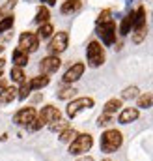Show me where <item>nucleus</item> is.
I'll list each match as a JSON object with an SVG mask.
<instances>
[{
	"instance_id": "nucleus-1",
	"label": "nucleus",
	"mask_w": 153,
	"mask_h": 161,
	"mask_svg": "<svg viewBox=\"0 0 153 161\" xmlns=\"http://www.w3.org/2000/svg\"><path fill=\"white\" fill-rule=\"evenodd\" d=\"M121 142H123V135L118 129H108L101 137V150L105 154H112L121 146Z\"/></svg>"
},
{
	"instance_id": "nucleus-2",
	"label": "nucleus",
	"mask_w": 153,
	"mask_h": 161,
	"mask_svg": "<svg viewBox=\"0 0 153 161\" xmlns=\"http://www.w3.org/2000/svg\"><path fill=\"white\" fill-rule=\"evenodd\" d=\"M92 144H93L92 135H88V133L76 135L75 139L69 142V154L71 156H82V154H86L92 148Z\"/></svg>"
},
{
	"instance_id": "nucleus-3",
	"label": "nucleus",
	"mask_w": 153,
	"mask_h": 161,
	"mask_svg": "<svg viewBox=\"0 0 153 161\" xmlns=\"http://www.w3.org/2000/svg\"><path fill=\"white\" fill-rule=\"evenodd\" d=\"M86 58H88V64L92 68H99L103 66L105 62V51L101 47L99 41H90L88 47H86Z\"/></svg>"
},
{
	"instance_id": "nucleus-4",
	"label": "nucleus",
	"mask_w": 153,
	"mask_h": 161,
	"mask_svg": "<svg viewBox=\"0 0 153 161\" xmlns=\"http://www.w3.org/2000/svg\"><path fill=\"white\" fill-rule=\"evenodd\" d=\"M67 43H69V36H67V32H56L54 36H52V40L49 41V54H60V53H64L66 49H67Z\"/></svg>"
},
{
	"instance_id": "nucleus-5",
	"label": "nucleus",
	"mask_w": 153,
	"mask_h": 161,
	"mask_svg": "<svg viewBox=\"0 0 153 161\" xmlns=\"http://www.w3.org/2000/svg\"><path fill=\"white\" fill-rule=\"evenodd\" d=\"M19 49L26 51L28 54L36 53L39 49V36L34 34V32H23L21 38H19Z\"/></svg>"
},
{
	"instance_id": "nucleus-6",
	"label": "nucleus",
	"mask_w": 153,
	"mask_h": 161,
	"mask_svg": "<svg viewBox=\"0 0 153 161\" xmlns=\"http://www.w3.org/2000/svg\"><path fill=\"white\" fill-rule=\"evenodd\" d=\"M92 107H93V99H92V97H78V99H73V101L67 105L66 113H67L69 118H75L80 111H84V109H92Z\"/></svg>"
},
{
	"instance_id": "nucleus-7",
	"label": "nucleus",
	"mask_w": 153,
	"mask_h": 161,
	"mask_svg": "<svg viewBox=\"0 0 153 161\" xmlns=\"http://www.w3.org/2000/svg\"><path fill=\"white\" fill-rule=\"evenodd\" d=\"M97 34H99V38L103 40L105 45H112V43L116 41V25H114V21L97 25Z\"/></svg>"
},
{
	"instance_id": "nucleus-8",
	"label": "nucleus",
	"mask_w": 153,
	"mask_h": 161,
	"mask_svg": "<svg viewBox=\"0 0 153 161\" xmlns=\"http://www.w3.org/2000/svg\"><path fill=\"white\" fill-rule=\"evenodd\" d=\"M38 116V113H36V109L34 107H24V109H21V111H17L15 113V116H13V122L17 124V125H24V127H28L34 118Z\"/></svg>"
},
{
	"instance_id": "nucleus-9",
	"label": "nucleus",
	"mask_w": 153,
	"mask_h": 161,
	"mask_svg": "<svg viewBox=\"0 0 153 161\" xmlns=\"http://www.w3.org/2000/svg\"><path fill=\"white\" fill-rule=\"evenodd\" d=\"M62 66V60L56 56V54H49L45 56L41 62H39V69L43 75H52L54 71H58V68Z\"/></svg>"
},
{
	"instance_id": "nucleus-10",
	"label": "nucleus",
	"mask_w": 153,
	"mask_h": 161,
	"mask_svg": "<svg viewBox=\"0 0 153 161\" xmlns=\"http://www.w3.org/2000/svg\"><path fill=\"white\" fill-rule=\"evenodd\" d=\"M82 73H84V64H80V62H76V64H73L66 73H64V82L66 84H71V82H75V80H78L80 77H82Z\"/></svg>"
},
{
	"instance_id": "nucleus-11",
	"label": "nucleus",
	"mask_w": 153,
	"mask_h": 161,
	"mask_svg": "<svg viewBox=\"0 0 153 161\" xmlns=\"http://www.w3.org/2000/svg\"><path fill=\"white\" fill-rule=\"evenodd\" d=\"M38 116H39L43 122H45V124H50V122L58 120L62 114H60V111H58L56 107H52V105H47V107H43V109H41V113H39Z\"/></svg>"
},
{
	"instance_id": "nucleus-12",
	"label": "nucleus",
	"mask_w": 153,
	"mask_h": 161,
	"mask_svg": "<svg viewBox=\"0 0 153 161\" xmlns=\"http://www.w3.org/2000/svg\"><path fill=\"white\" fill-rule=\"evenodd\" d=\"M15 97H17V88H13V86H6L4 90H0V107L11 103Z\"/></svg>"
},
{
	"instance_id": "nucleus-13",
	"label": "nucleus",
	"mask_w": 153,
	"mask_h": 161,
	"mask_svg": "<svg viewBox=\"0 0 153 161\" xmlns=\"http://www.w3.org/2000/svg\"><path fill=\"white\" fill-rule=\"evenodd\" d=\"M138 118V109H133V107H127L119 113V124H131Z\"/></svg>"
},
{
	"instance_id": "nucleus-14",
	"label": "nucleus",
	"mask_w": 153,
	"mask_h": 161,
	"mask_svg": "<svg viewBox=\"0 0 153 161\" xmlns=\"http://www.w3.org/2000/svg\"><path fill=\"white\" fill-rule=\"evenodd\" d=\"M11 60H13V64H15V66L24 68V66L28 64V53H26V51H23V49H15V51H13V54H11Z\"/></svg>"
},
{
	"instance_id": "nucleus-15",
	"label": "nucleus",
	"mask_w": 153,
	"mask_h": 161,
	"mask_svg": "<svg viewBox=\"0 0 153 161\" xmlns=\"http://www.w3.org/2000/svg\"><path fill=\"white\" fill-rule=\"evenodd\" d=\"M133 23H135V11L129 13L127 17H123L121 25H119V34H121V36H127V34L133 30Z\"/></svg>"
},
{
	"instance_id": "nucleus-16",
	"label": "nucleus",
	"mask_w": 153,
	"mask_h": 161,
	"mask_svg": "<svg viewBox=\"0 0 153 161\" xmlns=\"http://www.w3.org/2000/svg\"><path fill=\"white\" fill-rule=\"evenodd\" d=\"M80 6H82L80 0H66L60 9H62V13H75L80 9Z\"/></svg>"
},
{
	"instance_id": "nucleus-17",
	"label": "nucleus",
	"mask_w": 153,
	"mask_h": 161,
	"mask_svg": "<svg viewBox=\"0 0 153 161\" xmlns=\"http://www.w3.org/2000/svg\"><path fill=\"white\" fill-rule=\"evenodd\" d=\"M146 26V9L144 8H138L135 11V23H133V30L135 28H142Z\"/></svg>"
},
{
	"instance_id": "nucleus-18",
	"label": "nucleus",
	"mask_w": 153,
	"mask_h": 161,
	"mask_svg": "<svg viewBox=\"0 0 153 161\" xmlns=\"http://www.w3.org/2000/svg\"><path fill=\"white\" fill-rule=\"evenodd\" d=\"M30 92H32V86H30V80H23L21 82V88L17 90V97L19 99H26L28 96H30Z\"/></svg>"
},
{
	"instance_id": "nucleus-19",
	"label": "nucleus",
	"mask_w": 153,
	"mask_h": 161,
	"mask_svg": "<svg viewBox=\"0 0 153 161\" xmlns=\"http://www.w3.org/2000/svg\"><path fill=\"white\" fill-rule=\"evenodd\" d=\"M119 107H121V99H108L107 105H105V109H103V113H107V114H114V113L119 111Z\"/></svg>"
},
{
	"instance_id": "nucleus-20",
	"label": "nucleus",
	"mask_w": 153,
	"mask_h": 161,
	"mask_svg": "<svg viewBox=\"0 0 153 161\" xmlns=\"http://www.w3.org/2000/svg\"><path fill=\"white\" fill-rule=\"evenodd\" d=\"M49 84V77L47 75H39V77H34V79L30 80V86H32V90H39V88H45Z\"/></svg>"
},
{
	"instance_id": "nucleus-21",
	"label": "nucleus",
	"mask_w": 153,
	"mask_h": 161,
	"mask_svg": "<svg viewBox=\"0 0 153 161\" xmlns=\"http://www.w3.org/2000/svg\"><path fill=\"white\" fill-rule=\"evenodd\" d=\"M52 32H54L52 25H50V23H43V25L39 26V30H38V36L41 38V40H47V38L52 36Z\"/></svg>"
},
{
	"instance_id": "nucleus-22",
	"label": "nucleus",
	"mask_w": 153,
	"mask_h": 161,
	"mask_svg": "<svg viewBox=\"0 0 153 161\" xmlns=\"http://www.w3.org/2000/svg\"><path fill=\"white\" fill-rule=\"evenodd\" d=\"M49 17H50L49 9H47L45 6H41V8L38 9V13H36V23H39V25H43V23H49Z\"/></svg>"
},
{
	"instance_id": "nucleus-23",
	"label": "nucleus",
	"mask_w": 153,
	"mask_h": 161,
	"mask_svg": "<svg viewBox=\"0 0 153 161\" xmlns=\"http://www.w3.org/2000/svg\"><path fill=\"white\" fill-rule=\"evenodd\" d=\"M76 135H78V133H76L75 129L67 127V129H64V131L60 133V141H62V142H71V141L75 139Z\"/></svg>"
},
{
	"instance_id": "nucleus-24",
	"label": "nucleus",
	"mask_w": 153,
	"mask_h": 161,
	"mask_svg": "<svg viewBox=\"0 0 153 161\" xmlns=\"http://www.w3.org/2000/svg\"><path fill=\"white\" fill-rule=\"evenodd\" d=\"M153 103V96L151 94H142V96H138V107H142V109H150Z\"/></svg>"
},
{
	"instance_id": "nucleus-25",
	"label": "nucleus",
	"mask_w": 153,
	"mask_h": 161,
	"mask_svg": "<svg viewBox=\"0 0 153 161\" xmlns=\"http://www.w3.org/2000/svg\"><path fill=\"white\" fill-rule=\"evenodd\" d=\"M11 80H15V82H23V80L26 79V75H24V71H23V68H19V66H15L13 69H11Z\"/></svg>"
},
{
	"instance_id": "nucleus-26",
	"label": "nucleus",
	"mask_w": 153,
	"mask_h": 161,
	"mask_svg": "<svg viewBox=\"0 0 153 161\" xmlns=\"http://www.w3.org/2000/svg\"><path fill=\"white\" fill-rule=\"evenodd\" d=\"M49 127H50V131H60V133H62L64 129H67V127H69V124H67V122H64V120H60V118H58V120L50 122V124H49Z\"/></svg>"
},
{
	"instance_id": "nucleus-27",
	"label": "nucleus",
	"mask_w": 153,
	"mask_h": 161,
	"mask_svg": "<svg viewBox=\"0 0 153 161\" xmlns=\"http://www.w3.org/2000/svg\"><path fill=\"white\" fill-rule=\"evenodd\" d=\"M75 94H76V90L73 88V86H67V88L58 90V97H60V99H71Z\"/></svg>"
},
{
	"instance_id": "nucleus-28",
	"label": "nucleus",
	"mask_w": 153,
	"mask_h": 161,
	"mask_svg": "<svg viewBox=\"0 0 153 161\" xmlns=\"http://www.w3.org/2000/svg\"><path fill=\"white\" fill-rule=\"evenodd\" d=\"M121 97L123 99H133V97H138V88L136 86H129L121 92Z\"/></svg>"
},
{
	"instance_id": "nucleus-29",
	"label": "nucleus",
	"mask_w": 153,
	"mask_h": 161,
	"mask_svg": "<svg viewBox=\"0 0 153 161\" xmlns=\"http://www.w3.org/2000/svg\"><path fill=\"white\" fill-rule=\"evenodd\" d=\"M13 26V15H8V17H4L2 21H0V34H4L6 30H9Z\"/></svg>"
},
{
	"instance_id": "nucleus-30",
	"label": "nucleus",
	"mask_w": 153,
	"mask_h": 161,
	"mask_svg": "<svg viewBox=\"0 0 153 161\" xmlns=\"http://www.w3.org/2000/svg\"><path fill=\"white\" fill-rule=\"evenodd\" d=\"M15 2H17V0H9L8 4H4V6L0 8V21H2L4 17H8V15H11L9 11L13 9V6H15Z\"/></svg>"
},
{
	"instance_id": "nucleus-31",
	"label": "nucleus",
	"mask_w": 153,
	"mask_h": 161,
	"mask_svg": "<svg viewBox=\"0 0 153 161\" xmlns=\"http://www.w3.org/2000/svg\"><path fill=\"white\" fill-rule=\"evenodd\" d=\"M146 26H142V28H135V34H133V41L135 43H140V41L146 38Z\"/></svg>"
},
{
	"instance_id": "nucleus-32",
	"label": "nucleus",
	"mask_w": 153,
	"mask_h": 161,
	"mask_svg": "<svg viewBox=\"0 0 153 161\" xmlns=\"http://www.w3.org/2000/svg\"><path fill=\"white\" fill-rule=\"evenodd\" d=\"M108 21H112L110 19V9H103L97 17V25H103V23H108Z\"/></svg>"
},
{
	"instance_id": "nucleus-33",
	"label": "nucleus",
	"mask_w": 153,
	"mask_h": 161,
	"mask_svg": "<svg viewBox=\"0 0 153 161\" xmlns=\"http://www.w3.org/2000/svg\"><path fill=\"white\" fill-rule=\"evenodd\" d=\"M110 122H112V114H107V113H103V114L99 116V120H97V125H101V127H103V125H108Z\"/></svg>"
},
{
	"instance_id": "nucleus-34",
	"label": "nucleus",
	"mask_w": 153,
	"mask_h": 161,
	"mask_svg": "<svg viewBox=\"0 0 153 161\" xmlns=\"http://www.w3.org/2000/svg\"><path fill=\"white\" fill-rule=\"evenodd\" d=\"M76 161H93V158H90V156H82V158H78Z\"/></svg>"
},
{
	"instance_id": "nucleus-35",
	"label": "nucleus",
	"mask_w": 153,
	"mask_h": 161,
	"mask_svg": "<svg viewBox=\"0 0 153 161\" xmlns=\"http://www.w3.org/2000/svg\"><path fill=\"white\" fill-rule=\"evenodd\" d=\"M41 2H45L47 6H54L56 4V0H41Z\"/></svg>"
},
{
	"instance_id": "nucleus-36",
	"label": "nucleus",
	"mask_w": 153,
	"mask_h": 161,
	"mask_svg": "<svg viewBox=\"0 0 153 161\" xmlns=\"http://www.w3.org/2000/svg\"><path fill=\"white\" fill-rule=\"evenodd\" d=\"M4 62H6V60H4V58H0V75H2V69H4Z\"/></svg>"
},
{
	"instance_id": "nucleus-37",
	"label": "nucleus",
	"mask_w": 153,
	"mask_h": 161,
	"mask_svg": "<svg viewBox=\"0 0 153 161\" xmlns=\"http://www.w3.org/2000/svg\"><path fill=\"white\" fill-rule=\"evenodd\" d=\"M103 161H110V159H103Z\"/></svg>"
}]
</instances>
